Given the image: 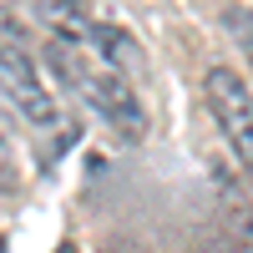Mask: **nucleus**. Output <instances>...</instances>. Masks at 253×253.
<instances>
[{"instance_id":"nucleus-1","label":"nucleus","mask_w":253,"mask_h":253,"mask_svg":"<svg viewBox=\"0 0 253 253\" xmlns=\"http://www.w3.org/2000/svg\"><path fill=\"white\" fill-rule=\"evenodd\" d=\"M56 66L66 71V81L86 96V107L101 117V122H112L122 137H142V101L132 96V86H126V76L122 71H91V66H81V61H71L66 51H56Z\"/></svg>"},{"instance_id":"nucleus-2","label":"nucleus","mask_w":253,"mask_h":253,"mask_svg":"<svg viewBox=\"0 0 253 253\" xmlns=\"http://www.w3.org/2000/svg\"><path fill=\"white\" fill-rule=\"evenodd\" d=\"M208 107H213L223 137H228V147H233V157L253 187V91H248V81L228 66H213L208 71Z\"/></svg>"},{"instance_id":"nucleus-3","label":"nucleus","mask_w":253,"mask_h":253,"mask_svg":"<svg viewBox=\"0 0 253 253\" xmlns=\"http://www.w3.org/2000/svg\"><path fill=\"white\" fill-rule=\"evenodd\" d=\"M0 91H5V101L26 122H36V126H51L56 122V101L46 91V81H41L36 61L20 46H10V41H0Z\"/></svg>"},{"instance_id":"nucleus-4","label":"nucleus","mask_w":253,"mask_h":253,"mask_svg":"<svg viewBox=\"0 0 253 253\" xmlns=\"http://www.w3.org/2000/svg\"><path fill=\"white\" fill-rule=\"evenodd\" d=\"M218 213H223L228 248L233 253H253V198L228 172H218Z\"/></svg>"},{"instance_id":"nucleus-5","label":"nucleus","mask_w":253,"mask_h":253,"mask_svg":"<svg viewBox=\"0 0 253 253\" xmlns=\"http://www.w3.org/2000/svg\"><path fill=\"white\" fill-rule=\"evenodd\" d=\"M86 41L112 61V71H122V76H147V51L137 46L132 36H126L122 26H107V20H91V31H86Z\"/></svg>"},{"instance_id":"nucleus-6","label":"nucleus","mask_w":253,"mask_h":253,"mask_svg":"<svg viewBox=\"0 0 253 253\" xmlns=\"http://www.w3.org/2000/svg\"><path fill=\"white\" fill-rule=\"evenodd\" d=\"M20 177H15V152H10V137L0 132V187H15Z\"/></svg>"},{"instance_id":"nucleus-7","label":"nucleus","mask_w":253,"mask_h":253,"mask_svg":"<svg viewBox=\"0 0 253 253\" xmlns=\"http://www.w3.org/2000/svg\"><path fill=\"white\" fill-rule=\"evenodd\" d=\"M56 253H81V248H76V243H61V248H56Z\"/></svg>"},{"instance_id":"nucleus-8","label":"nucleus","mask_w":253,"mask_h":253,"mask_svg":"<svg viewBox=\"0 0 253 253\" xmlns=\"http://www.w3.org/2000/svg\"><path fill=\"white\" fill-rule=\"evenodd\" d=\"M71 5H86V0H71Z\"/></svg>"},{"instance_id":"nucleus-9","label":"nucleus","mask_w":253,"mask_h":253,"mask_svg":"<svg viewBox=\"0 0 253 253\" xmlns=\"http://www.w3.org/2000/svg\"><path fill=\"white\" fill-rule=\"evenodd\" d=\"M0 253H5V238H0Z\"/></svg>"}]
</instances>
